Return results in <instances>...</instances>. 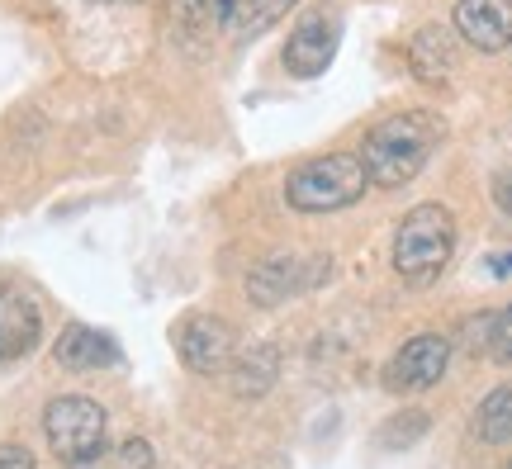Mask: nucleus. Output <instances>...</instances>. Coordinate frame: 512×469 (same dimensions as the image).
Masks as SVG:
<instances>
[{
	"instance_id": "obj_9",
	"label": "nucleus",
	"mask_w": 512,
	"mask_h": 469,
	"mask_svg": "<svg viewBox=\"0 0 512 469\" xmlns=\"http://www.w3.org/2000/svg\"><path fill=\"white\" fill-rule=\"evenodd\" d=\"M451 29L479 53H503L512 48V0H456Z\"/></svg>"
},
{
	"instance_id": "obj_12",
	"label": "nucleus",
	"mask_w": 512,
	"mask_h": 469,
	"mask_svg": "<svg viewBox=\"0 0 512 469\" xmlns=\"http://www.w3.org/2000/svg\"><path fill=\"white\" fill-rule=\"evenodd\" d=\"M53 356H57V365H62V370H100V365L119 361V346H114V337H105L100 327L72 323L62 337H57Z\"/></svg>"
},
{
	"instance_id": "obj_23",
	"label": "nucleus",
	"mask_w": 512,
	"mask_h": 469,
	"mask_svg": "<svg viewBox=\"0 0 512 469\" xmlns=\"http://www.w3.org/2000/svg\"><path fill=\"white\" fill-rule=\"evenodd\" d=\"M489 271H494V275H512V256H494V261H489Z\"/></svg>"
},
{
	"instance_id": "obj_4",
	"label": "nucleus",
	"mask_w": 512,
	"mask_h": 469,
	"mask_svg": "<svg viewBox=\"0 0 512 469\" xmlns=\"http://www.w3.org/2000/svg\"><path fill=\"white\" fill-rule=\"evenodd\" d=\"M43 432L57 460L67 465H91L105 451V408L86 394H62L43 413Z\"/></svg>"
},
{
	"instance_id": "obj_10",
	"label": "nucleus",
	"mask_w": 512,
	"mask_h": 469,
	"mask_svg": "<svg viewBox=\"0 0 512 469\" xmlns=\"http://www.w3.org/2000/svg\"><path fill=\"white\" fill-rule=\"evenodd\" d=\"M38 337H43V313L34 294H24L19 285H0V361L29 356Z\"/></svg>"
},
{
	"instance_id": "obj_16",
	"label": "nucleus",
	"mask_w": 512,
	"mask_h": 469,
	"mask_svg": "<svg viewBox=\"0 0 512 469\" xmlns=\"http://www.w3.org/2000/svg\"><path fill=\"white\" fill-rule=\"evenodd\" d=\"M299 5V0H233V19L228 29L238 38H252V34H266L275 19H285Z\"/></svg>"
},
{
	"instance_id": "obj_8",
	"label": "nucleus",
	"mask_w": 512,
	"mask_h": 469,
	"mask_svg": "<svg viewBox=\"0 0 512 469\" xmlns=\"http://www.w3.org/2000/svg\"><path fill=\"white\" fill-rule=\"evenodd\" d=\"M337 43H342V19L328 15V10H318V15H304L294 24L290 43H285V72L290 76H323L332 67V57H337Z\"/></svg>"
},
{
	"instance_id": "obj_19",
	"label": "nucleus",
	"mask_w": 512,
	"mask_h": 469,
	"mask_svg": "<svg viewBox=\"0 0 512 469\" xmlns=\"http://www.w3.org/2000/svg\"><path fill=\"white\" fill-rule=\"evenodd\" d=\"M494 356L503 365H512V304L498 313V332H494Z\"/></svg>"
},
{
	"instance_id": "obj_3",
	"label": "nucleus",
	"mask_w": 512,
	"mask_h": 469,
	"mask_svg": "<svg viewBox=\"0 0 512 469\" xmlns=\"http://www.w3.org/2000/svg\"><path fill=\"white\" fill-rule=\"evenodd\" d=\"M366 166L361 157H351V152H328V157H313L304 162L299 171H290V181H285V199H290V209L299 214H337V209H347L356 199L366 195Z\"/></svg>"
},
{
	"instance_id": "obj_20",
	"label": "nucleus",
	"mask_w": 512,
	"mask_h": 469,
	"mask_svg": "<svg viewBox=\"0 0 512 469\" xmlns=\"http://www.w3.org/2000/svg\"><path fill=\"white\" fill-rule=\"evenodd\" d=\"M119 460H124V469H152V451H147L143 436H128L124 451H119Z\"/></svg>"
},
{
	"instance_id": "obj_6",
	"label": "nucleus",
	"mask_w": 512,
	"mask_h": 469,
	"mask_svg": "<svg viewBox=\"0 0 512 469\" xmlns=\"http://www.w3.org/2000/svg\"><path fill=\"white\" fill-rule=\"evenodd\" d=\"M328 275V261L323 256H304V252H280V256H266L252 275H247V299L256 308H275L313 289L318 280Z\"/></svg>"
},
{
	"instance_id": "obj_18",
	"label": "nucleus",
	"mask_w": 512,
	"mask_h": 469,
	"mask_svg": "<svg viewBox=\"0 0 512 469\" xmlns=\"http://www.w3.org/2000/svg\"><path fill=\"white\" fill-rule=\"evenodd\" d=\"M494 332H498V313H479L465 327V342L475 346V351H494Z\"/></svg>"
},
{
	"instance_id": "obj_13",
	"label": "nucleus",
	"mask_w": 512,
	"mask_h": 469,
	"mask_svg": "<svg viewBox=\"0 0 512 469\" xmlns=\"http://www.w3.org/2000/svg\"><path fill=\"white\" fill-rule=\"evenodd\" d=\"M228 375H233V394L238 398H266L271 384L280 379V346L261 342V346H252V351H242Z\"/></svg>"
},
{
	"instance_id": "obj_24",
	"label": "nucleus",
	"mask_w": 512,
	"mask_h": 469,
	"mask_svg": "<svg viewBox=\"0 0 512 469\" xmlns=\"http://www.w3.org/2000/svg\"><path fill=\"white\" fill-rule=\"evenodd\" d=\"M508 469H512V460H508Z\"/></svg>"
},
{
	"instance_id": "obj_17",
	"label": "nucleus",
	"mask_w": 512,
	"mask_h": 469,
	"mask_svg": "<svg viewBox=\"0 0 512 469\" xmlns=\"http://www.w3.org/2000/svg\"><path fill=\"white\" fill-rule=\"evenodd\" d=\"M427 427H432V422H427V413H422V408H403L399 417H389V422L380 427V446H384V451L418 446L422 436H427Z\"/></svg>"
},
{
	"instance_id": "obj_14",
	"label": "nucleus",
	"mask_w": 512,
	"mask_h": 469,
	"mask_svg": "<svg viewBox=\"0 0 512 469\" xmlns=\"http://www.w3.org/2000/svg\"><path fill=\"white\" fill-rule=\"evenodd\" d=\"M171 19L185 38H209L228 29L233 19V0H171Z\"/></svg>"
},
{
	"instance_id": "obj_1",
	"label": "nucleus",
	"mask_w": 512,
	"mask_h": 469,
	"mask_svg": "<svg viewBox=\"0 0 512 469\" xmlns=\"http://www.w3.org/2000/svg\"><path fill=\"white\" fill-rule=\"evenodd\" d=\"M441 133H446V124L432 109H403V114L380 119L361 143V166H366L370 185H380V190L408 185L432 162V152L441 147Z\"/></svg>"
},
{
	"instance_id": "obj_5",
	"label": "nucleus",
	"mask_w": 512,
	"mask_h": 469,
	"mask_svg": "<svg viewBox=\"0 0 512 469\" xmlns=\"http://www.w3.org/2000/svg\"><path fill=\"white\" fill-rule=\"evenodd\" d=\"M176 351H181L185 370L195 375H223L238 361V332L223 323L219 313H190L176 327Z\"/></svg>"
},
{
	"instance_id": "obj_15",
	"label": "nucleus",
	"mask_w": 512,
	"mask_h": 469,
	"mask_svg": "<svg viewBox=\"0 0 512 469\" xmlns=\"http://www.w3.org/2000/svg\"><path fill=\"white\" fill-rule=\"evenodd\" d=\"M475 436L484 446H503L512 441V384H498L494 394L475 408Z\"/></svg>"
},
{
	"instance_id": "obj_11",
	"label": "nucleus",
	"mask_w": 512,
	"mask_h": 469,
	"mask_svg": "<svg viewBox=\"0 0 512 469\" xmlns=\"http://www.w3.org/2000/svg\"><path fill=\"white\" fill-rule=\"evenodd\" d=\"M456 62V29H446V24H422L408 43V67L422 86H446L456 76Z\"/></svg>"
},
{
	"instance_id": "obj_22",
	"label": "nucleus",
	"mask_w": 512,
	"mask_h": 469,
	"mask_svg": "<svg viewBox=\"0 0 512 469\" xmlns=\"http://www.w3.org/2000/svg\"><path fill=\"white\" fill-rule=\"evenodd\" d=\"M494 199H498V209H508L512 214V176H498L494 181Z\"/></svg>"
},
{
	"instance_id": "obj_2",
	"label": "nucleus",
	"mask_w": 512,
	"mask_h": 469,
	"mask_svg": "<svg viewBox=\"0 0 512 469\" xmlns=\"http://www.w3.org/2000/svg\"><path fill=\"white\" fill-rule=\"evenodd\" d=\"M456 256V218L446 204H418L394 233V271L403 285H432Z\"/></svg>"
},
{
	"instance_id": "obj_7",
	"label": "nucleus",
	"mask_w": 512,
	"mask_h": 469,
	"mask_svg": "<svg viewBox=\"0 0 512 469\" xmlns=\"http://www.w3.org/2000/svg\"><path fill=\"white\" fill-rule=\"evenodd\" d=\"M451 365V342L437 337V332H422V337H408V342L394 351V361L384 365V389L389 394H418V389H432Z\"/></svg>"
},
{
	"instance_id": "obj_21",
	"label": "nucleus",
	"mask_w": 512,
	"mask_h": 469,
	"mask_svg": "<svg viewBox=\"0 0 512 469\" xmlns=\"http://www.w3.org/2000/svg\"><path fill=\"white\" fill-rule=\"evenodd\" d=\"M0 469H34V455L24 446H15V441H5L0 446Z\"/></svg>"
}]
</instances>
